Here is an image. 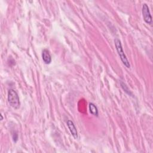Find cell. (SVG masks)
I'll return each instance as SVG.
<instances>
[{"mask_svg": "<svg viewBox=\"0 0 153 153\" xmlns=\"http://www.w3.org/2000/svg\"><path fill=\"white\" fill-rule=\"evenodd\" d=\"M8 102L10 106L15 109H17L20 108V102L19 96L16 92L13 89H10L8 92Z\"/></svg>", "mask_w": 153, "mask_h": 153, "instance_id": "cell-1", "label": "cell"}, {"mask_svg": "<svg viewBox=\"0 0 153 153\" xmlns=\"http://www.w3.org/2000/svg\"><path fill=\"white\" fill-rule=\"evenodd\" d=\"M42 59L45 64L48 65L51 62V56L49 51L47 49H44L42 51Z\"/></svg>", "mask_w": 153, "mask_h": 153, "instance_id": "cell-5", "label": "cell"}, {"mask_svg": "<svg viewBox=\"0 0 153 153\" xmlns=\"http://www.w3.org/2000/svg\"><path fill=\"white\" fill-rule=\"evenodd\" d=\"M120 84H121V86L122 87V88L124 90V91L127 93L128 94V95L130 96H132V93L130 91V90L128 89V87L126 85V84L125 83H124L123 82H120Z\"/></svg>", "mask_w": 153, "mask_h": 153, "instance_id": "cell-7", "label": "cell"}, {"mask_svg": "<svg viewBox=\"0 0 153 153\" xmlns=\"http://www.w3.org/2000/svg\"><path fill=\"white\" fill-rule=\"evenodd\" d=\"M114 44H115V48L117 50V51L120 57V59L122 62V63H123V65L127 68H130V65L129 63V61L128 60L122 47V44L121 42V41L118 39V38H115L114 39Z\"/></svg>", "mask_w": 153, "mask_h": 153, "instance_id": "cell-2", "label": "cell"}, {"mask_svg": "<svg viewBox=\"0 0 153 153\" xmlns=\"http://www.w3.org/2000/svg\"><path fill=\"white\" fill-rule=\"evenodd\" d=\"M89 111L94 116H96L97 117L99 115V111H98V109L97 108V106L93 103H89Z\"/></svg>", "mask_w": 153, "mask_h": 153, "instance_id": "cell-6", "label": "cell"}, {"mask_svg": "<svg viewBox=\"0 0 153 153\" xmlns=\"http://www.w3.org/2000/svg\"><path fill=\"white\" fill-rule=\"evenodd\" d=\"M142 13L143 19V20L145 21V22L148 25H152V16L151 15L149 7L145 3L143 4V5H142Z\"/></svg>", "mask_w": 153, "mask_h": 153, "instance_id": "cell-3", "label": "cell"}, {"mask_svg": "<svg viewBox=\"0 0 153 153\" xmlns=\"http://www.w3.org/2000/svg\"><path fill=\"white\" fill-rule=\"evenodd\" d=\"M66 124H67V126H68L71 133L72 134V136L75 139H77L78 138V131H77L74 122L70 120H68L66 122Z\"/></svg>", "mask_w": 153, "mask_h": 153, "instance_id": "cell-4", "label": "cell"}, {"mask_svg": "<svg viewBox=\"0 0 153 153\" xmlns=\"http://www.w3.org/2000/svg\"><path fill=\"white\" fill-rule=\"evenodd\" d=\"M0 115H1V120H3V117H2V114H1Z\"/></svg>", "mask_w": 153, "mask_h": 153, "instance_id": "cell-8", "label": "cell"}]
</instances>
